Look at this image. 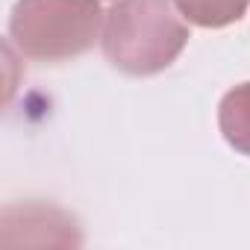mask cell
I'll return each mask as SVG.
<instances>
[{"mask_svg":"<svg viewBox=\"0 0 250 250\" xmlns=\"http://www.w3.org/2000/svg\"><path fill=\"white\" fill-rule=\"evenodd\" d=\"M188 39L171 0H115L100 33L112 68L130 77H153L171 68Z\"/></svg>","mask_w":250,"mask_h":250,"instance_id":"1","label":"cell"},{"mask_svg":"<svg viewBox=\"0 0 250 250\" xmlns=\"http://www.w3.org/2000/svg\"><path fill=\"white\" fill-rule=\"evenodd\" d=\"M106 21L100 0H18L9 39L33 62H68L94 47Z\"/></svg>","mask_w":250,"mask_h":250,"instance_id":"2","label":"cell"},{"mask_svg":"<svg viewBox=\"0 0 250 250\" xmlns=\"http://www.w3.org/2000/svg\"><path fill=\"white\" fill-rule=\"evenodd\" d=\"M218 127L235 153L250 156V83H241L221 97Z\"/></svg>","mask_w":250,"mask_h":250,"instance_id":"3","label":"cell"},{"mask_svg":"<svg viewBox=\"0 0 250 250\" xmlns=\"http://www.w3.org/2000/svg\"><path fill=\"white\" fill-rule=\"evenodd\" d=\"M174 3L188 24L203 30H221L241 21L250 0H174Z\"/></svg>","mask_w":250,"mask_h":250,"instance_id":"4","label":"cell"}]
</instances>
